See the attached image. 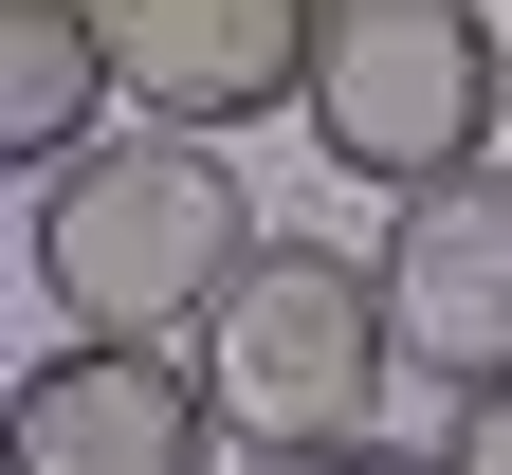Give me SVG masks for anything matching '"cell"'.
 Listing matches in <instances>:
<instances>
[{
  "label": "cell",
  "mask_w": 512,
  "mask_h": 475,
  "mask_svg": "<svg viewBox=\"0 0 512 475\" xmlns=\"http://www.w3.org/2000/svg\"><path fill=\"white\" fill-rule=\"evenodd\" d=\"M256 256H275L256 238V165L183 147V128H110L92 165L37 183V293L74 311V348H202Z\"/></svg>",
  "instance_id": "6da1fadb"
},
{
  "label": "cell",
  "mask_w": 512,
  "mask_h": 475,
  "mask_svg": "<svg viewBox=\"0 0 512 475\" xmlns=\"http://www.w3.org/2000/svg\"><path fill=\"white\" fill-rule=\"evenodd\" d=\"M183 366H202V402H220L238 457H348V439H384L403 329H384V275H366V256L275 238V256L220 293V329H202Z\"/></svg>",
  "instance_id": "7a4b0ae2"
},
{
  "label": "cell",
  "mask_w": 512,
  "mask_h": 475,
  "mask_svg": "<svg viewBox=\"0 0 512 475\" xmlns=\"http://www.w3.org/2000/svg\"><path fill=\"white\" fill-rule=\"evenodd\" d=\"M494 110H512V37L476 0H330V37H311V147L348 183H384V201L476 183Z\"/></svg>",
  "instance_id": "3957f363"
},
{
  "label": "cell",
  "mask_w": 512,
  "mask_h": 475,
  "mask_svg": "<svg viewBox=\"0 0 512 475\" xmlns=\"http://www.w3.org/2000/svg\"><path fill=\"white\" fill-rule=\"evenodd\" d=\"M92 37H110L128 128L238 147L256 110H293V128H311V37H330V0H92Z\"/></svg>",
  "instance_id": "277c9868"
},
{
  "label": "cell",
  "mask_w": 512,
  "mask_h": 475,
  "mask_svg": "<svg viewBox=\"0 0 512 475\" xmlns=\"http://www.w3.org/2000/svg\"><path fill=\"white\" fill-rule=\"evenodd\" d=\"M366 275H384V329H403V366H421V384L494 402V384H512V165L384 201Z\"/></svg>",
  "instance_id": "5b68a950"
},
{
  "label": "cell",
  "mask_w": 512,
  "mask_h": 475,
  "mask_svg": "<svg viewBox=\"0 0 512 475\" xmlns=\"http://www.w3.org/2000/svg\"><path fill=\"white\" fill-rule=\"evenodd\" d=\"M19 475H220V402L183 348H37L19 366Z\"/></svg>",
  "instance_id": "8992f818"
},
{
  "label": "cell",
  "mask_w": 512,
  "mask_h": 475,
  "mask_svg": "<svg viewBox=\"0 0 512 475\" xmlns=\"http://www.w3.org/2000/svg\"><path fill=\"white\" fill-rule=\"evenodd\" d=\"M110 37H92V0H19V19H0V165H92L110 147Z\"/></svg>",
  "instance_id": "52a82bcc"
},
{
  "label": "cell",
  "mask_w": 512,
  "mask_h": 475,
  "mask_svg": "<svg viewBox=\"0 0 512 475\" xmlns=\"http://www.w3.org/2000/svg\"><path fill=\"white\" fill-rule=\"evenodd\" d=\"M439 475H512V384H494V402H458V421H439Z\"/></svg>",
  "instance_id": "ba28073f"
},
{
  "label": "cell",
  "mask_w": 512,
  "mask_h": 475,
  "mask_svg": "<svg viewBox=\"0 0 512 475\" xmlns=\"http://www.w3.org/2000/svg\"><path fill=\"white\" fill-rule=\"evenodd\" d=\"M256 475H439V457H403V439H348V457H256Z\"/></svg>",
  "instance_id": "9c48e42d"
}]
</instances>
